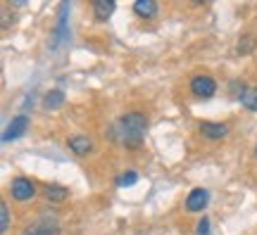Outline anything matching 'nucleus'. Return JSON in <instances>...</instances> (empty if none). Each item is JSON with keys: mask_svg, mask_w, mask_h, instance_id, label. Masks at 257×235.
<instances>
[{"mask_svg": "<svg viewBox=\"0 0 257 235\" xmlns=\"http://www.w3.org/2000/svg\"><path fill=\"white\" fill-rule=\"evenodd\" d=\"M146 131H148V119L143 112H128L114 124V133H117V140H119L124 147L128 150H136L143 145L146 140Z\"/></svg>", "mask_w": 257, "mask_h": 235, "instance_id": "1", "label": "nucleus"}, {"mask_svg": "<svg viewBox=\"0 0 257 235\" xmlns=\"http://www.w3.org/2000/svg\"><path fill=\"white\" fill-rule=\"evenodd\" d=\"M191 93L195 95V98L207 100V98H212V95L217 93V83H214V79H212V76H207V74L193 76V79H191Z\"/></svg>", "mask_w": 257, "mask_h": 235, "instance_id": "2", "label": "nucleus"}, {"mask_svg": "<svg viewBox=\"0 0 257 235\" xmlns=\"http://www.w3.org/2000/svg\"><path fill=\"white\" fill-rule=\"evenodd\" d=\"M10 192L17 202H29V199L36 195V185L29 181V178H15L10 183Z\"/></svg>", "mask_w": 257, "mask_h": 235, "instance_id": "3", "label": "nucleus"}, {"mask_svg": "<svg viewBox=\"0 0 257 235\" xmlns=\"http://www.w3.org/2000/svg\"><path fill=\"white\" fill-rule=\"evenodd\" d=\"M27 128H29V117H27V114H19V117H15L8 124L5 133H3V140H5V143H10V140H17V138H22L24 133H27Z\"/></svg>", "mask_w": 257, "mask_h": 235, "instance_id": "4", "label": "nucleus"}, {"mask_svg": "<svg viewBox=\"0 0 257 235\" xmlns=\"http://www.w3.org/2000/svg\"><path fill=\"white\" fill-rule=\"evenodd\" d=\"M207 202H210V192L205 188H195L188 192V197H186V209L188 211H202V209L207 207Z\"/></svg>", "mask_w": 257, "mask_h": 235, "instance_id": "5", "label": "nucleus"}, {"mask_svg": "<svg viewBox=\"0 0 257 235\" xmlns=\"http://www.w3.org/2000/svg\"><path fill=\"white\" fill-rule=\"evenodd\" d=\"M67 15H69V3H62V5H60V15H57V27H55V48L67 43V38H69Z\"/></svg>", "mask_w": 257, "mask_h": 235, "instance_id": "6", "label": "nucleus"}, {"mask_svg": "<svg viewBox=\"0 0 257 235\" xmlns=\"http://www.w3.org/2000/svg\"><path fill=\"white\" fill-rule=\"evenodd\" d=\"M67 145H69V150H72L74 154H79V157H86V154L93 150V140L88 136H83V133L72 136L69 140H67Z\"/></svg>", "mask_w": 257, "mask_h": 235, "instance_id": "7", "label": "nucleus"}, {"mask_svg": "<svg viewBox=\"0 0 257 235\" xmlns=\"http://www.w3.org/2000/svg\"><path fill=\"white\" fill-rule=\"evenodd\" d=\"M200 133L210 140H219L229 133V126L226 124H212V121H202L200 124Z\"/></svg>", "mask_w": 257, "mask_h": 235, "instance_id": "8", "label": "nucleus"}, {"mask_svg": "<svg viewBox=\"0 0 257 235\" xmlns=\"http://www.w3.org/2000/svg\"><path fill=\"white\" fill-rule=\"evenodd\" d=\"M114 12V0H95L93 3V15L98 22H107Z\"/></svg>", "mask_w": 257, "mask_h": 235, "instance_id": "9", "label": "nucleus"}, {"mask_svg": "<svg viewBox=\"0 0 257 235\" xmlns=\"http://www.w3.org/2000/svg\"><path fill=\"white\" fill-rule=\"evenodd\" d=\"M134 12L143 19H153L157 15V3L155 0H136L134 3Z\"/></svg>", "mask_w": 257, "mask_h": 235, "instance_id": "10", "label": "nucleus"}, {"mask_svg": "<svg viewBox=\"0 0 257 235\" xmlns=\"http://www.w3.org/2000/svg\"><path fill=\"white\" fill-rule=\"evenodd\" d=\"M62 105H64V91H60V88L50 91L46 95V100H43V107L46 109H60Z\"/></svg>", "mask_w": 257, "mask_h": 235, "instance_id": "11", "label": "nucleus"}, {"mask_svg": "<svg viewBox=\"0 0 257 235\" xmlns=\"http://www.w3.org/2000/svg\"><path fill=\"white\" fill-rule=\"evenodd\" d=\"M67 195H69V190L64 188V185H46V197L50 199V202H64L67 199Z\"/></svg>", "mask_w": 257, "mask_h": 235, "instance_id": "12", "label": "nucleus"}, {"mask_svg": "<svg viewBox=\"0 0 257 235\" xmlns=\"http://www.w3.org/2000/svg\"><path fill=\"white\" fill-rule=\"evenodd\" d=\"M240 102H243V107H245V109L257 112V88H248V91H245V95L240 98Z\"/></svg>", "mask_w": 257, "mask_h": 235, "instance_id": "13", "label": "nucleus"}, {"mask_svg": "<svg viewBox=\"0 0 257 235\" xmlns=\"http://www.w3.org/2000/svg\"><path fill=\"white\" fill-rule=\"evenodd\" d=\"M55 226H50V223H38V226H31L24 235H55Z\"/></svg>", "mask_w": 257, "mask_h": 235, "instance_id": "14", "label": "nucleus"}, {"mask_svg": "<svg viewBox=\"0 0 257 235\" xmlns=\"http://www.w3.org/2000/svg\"><path fill=\"white\" fill-rule=\"evenodd\" d=\"M10 230V207L8 202H0V233Z\"/></svg>", "mask_w": 257, "mask_h": 235, "instance_id": "15", "label": "nucleus"}, {"mask_svg": "<svg viewBox=\"0 0 257 235\" xmlns=\"http://www.w3.org/2000/svg\"><path fill=\"white\" fill-rule=\"evenodd\" d=\"M136 181H138L136 171H124L119 178H117V185H119V188H128V185H134Z\"/></svg>", "mask_w": 257, "mask_h": 235, "instance_id": "16", "label": "nucleus"}, {"mask_svg": "<svg viewBox=\"0 0 257 235\" xmlns=\"http://www.w3.org/2000/svg\"><path fill=\"white\" fill-rule=\"evenodd\" d=\"M198 235H212V230H210V221L202 216L200 221H198Z\"/></svg>", "mask_w": 257, "mask_h": 235, "instance_id": "17", "label": "nucleus"}, {"mask_svg": "<svg viewBox=\"0 0 257 235\" xmlns=\"http://www.w3.org/2000/svg\"><path fill=\"white\" fill-rule=\"evenodd\" d=\"M255 159H257V147H255Z\"/></svg>", "mask_w": 257, "mask_h": 235, "instance_id": "18", "label": "nucleus"}]
</instances>
